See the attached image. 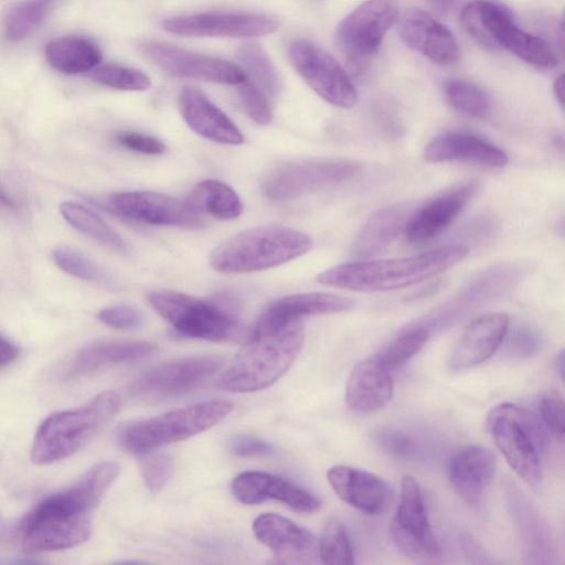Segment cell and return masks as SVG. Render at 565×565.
Wrapping results in <instances>:
<instances>
[{"label": "cell", "instance_id": "obj_1", "mask_svg": "<svg viewBox=\"0 0 565 565\" xmlns=\"http://www.w3.org/2000/svg\"><path fill=\"white\" fill-rule=\"evenodd\" d=\"M469 248L452 244L407 257L359 260L333 266L317 277L318 282L358 292L402 289L433 278L458 263Z\"/></svg>", "mask_w": 565, "mask_h": 565}, {"label": "cell", "instance_id": "obj_2", "mask_svg": "<svg viewBox=\"0 0 565 565\" xmlns=\"http://www.w3.org/2000/svg\"><path fill=\"white\" fill-rule=\"evenodd\" d=\"M312 246L311 237L303 232L282 225H262L228 237L212 250L209 260L220 273H252L287 263Z\"/></svg>", "mask_w": 565, "mask_h": 565}, {"label": "cell", "instance_id": "obj_3", "mask_svg": "<svg viewBox=\"0 0 565 565\" xmlns=\"http://www.w3.org/2000/svg\"><path fill=\"white\" fill-rule=\"evenodd\" d=\"M303 340L302 327L296 322L275 333L250 335L222 374L220 386L234 393L270 386L291 366Z\"/></svg>", "mask_w": 565, "mask_h": 565}, {"label": "cell", "instance_id": "obj_4", "mask_svg": "<svg viewBox=\"0 0 565 565\" xmlns=\"http://www.w3.org/2000/svg\"><path fill=\"white\" fill-rule=\"evenodd\" d=\"M463 29L487 50H507L539 68H553L558 58L541 36L522 29L512 11L497 0H472L461 10Z\"/></svg>", "mask_w": 565, "mask_h": 565}, {"label": "cell", "instance_id": "obj_5", "mask_svg": "<svg viewBox=\"0 0 565 565\" xmlns=\"http://www.w3.org/2000/svg\"><path fill=\"white\" fill-rule=\"evenodd\" d=\"M119 405V396L106 391L78 408L51 414L35 433L31 460L46 466L72 456L114 416Z\"/></svg>", "mask_w": 565, "mask_h": 565}, {"label": "cell", "instance_id": "obj_6", "mask_svg": "<svg viewBox=\"0 0 565 565\" xmlns=\"http://www.w3.org/2000/svg\"><path fill=\"white\" fill-rule=\"evenodd\" d=\"M151 308L185 337L227 341L239 332L237 305L227 295L210 300L171 290H154L148 295Z\"/></svg>", "mask_w": 565, "mask_h": 565}, {"label": "cell", "instance_id": "obj_7", "mask_svg": "<svg viewBox=\"0 0 565 565\" xmlns=\"http://www.w3.org/2000/svg\"><path fill=\"white\" fill-rule=\"evenodd\" d=\"M232 409L233 404L227 401L193 404L149 419L127 423L118 429L117 439L127 451L143 455L213 427Z\"/></svg>", "mask_w": 565, "mask_h": 565}, {"label": "cell", "instance_id": "obj_8", "mask_svg": "<svg viewBox=\"0 0 565 565\" xmlns=\"http://www.w3.org/2000/svg\"><path fill=\"white\" fill-rule=\"evenodd\" d=\"M487 428L514 472L527 484L539 486L542 479L539 441L530 416L514 404L502 403L488 414Z\"/></svg>", "mask_w": 565, "mask_h": 565}, {"label": "cell", "instance_id": "obj_9", "mask_svg": "<svg viewBox=\"0 0 565 565\" xmlns=\"http://www.w3.org/2000/svg\"><path fill=\"white\" fill-rule=\"evenodd\" d=\"M361 166L349 160H305L280 164L263 182L270 200H289L355 177Z\"/></svg>", "mask_w": 565, "mask_h": 565}, {"label": "cell", "instance_id": "obj_10", "mask_svg": "<svg viewBox=\"0 0 565 565\" xmlns=\"http://www.w3.org/2000/svg\"><path fill=\"white\" fill-rule=\"evenodd\" d=\"M288 56L297 73L327 103L340 108L355 106L358 93L351 78L328 52L299 39L289 44Z\"/></svg>", "mask_w": 565, "mask_h": 565}, {"label": "cell", "instance_id": "obj_11", "mask_svg": "<svg viewBox=\"0 0 565 565\" xmlns=\"http://www.w3.org/2000/svg\"><path fill=\"white\" fill-rule=\"evenodd\" d=\"M397 18V0H365L338 24L335 41L350 58L369 57L377 52Z\"/></svg>", "mask_w": 565, "mask_h": 565}, {"label": "cell", "instance_id": "obj_12", "mask_svg": "<svg viewBox=\"0 0 565 565\" xmlns=\"http://www.w3.org/2000/svg\"><path fill=\"white\" fill-rule=\"evenodd\" d=\"M138 51L143 58L174 77L224 85H238L246 78L236 64L167 43L143 42L138 45Z\"/></svg>", "mask_w": 565, "mask_h": 565}, {"label": "cell", "instance_id": "obj_13", "mask_svg": "<svg viewBox=\"0 0 565 565\" xmlns=\"http://www.w3.org/2000/svg\"><path fill=\"white\" fill-rule=\"evenodd\" d=\"M107 206L116 214L131 221L164 226L200 230L204 226L201 214L185 201L152 192L125 191L113 193Z\"/></svg>", "mask_w": 565, "mask_h": 565}, {"label": "cell", "instance_id": "obj_14", "mask_svg": "<svg viewBox=\"0 0 565 565\" xmlns=\"http://www.w3.org/2000/svg\"><path fill=\"white\" fill-rule=\"evenodd\" d=\"M396 546L406 555L430 558L439 554V546L428 521L420 487L412 476L401 481V495L391 524Z\"/></svg>", "mask_w": 565, "mask_h": 565}, {"label": "cell", "instance_id": "obj_15", "mask_svg": "<svg viewBox=\"0 0 565 565\" xmlns=\"http://www.w3.org/2000/svg\"><path fill=\"white\" fill-rule=\"evenodd\" d=\"M279 24L260 13L203 12L166 19L162 28L184 36L255 38L275 32Z\"/></svg>", "mask_w": 565, "mask_h": 565}, {"label": "cell", "instance_id": "obj_16", "mask_svg": "<svg viewBox=\"0 0 565 565\" xmlns=\"http://www.w3.org/2000/svg\"><path fill=\"white\" fill-rule=\"evenodd\" d=\"M222 364V358L216 355H194L167 362L139 376L131 391L141 396L182 395L201 386Z\"/></svg>", "mask_w": 565, "mask_h": 565}, {"label": "cell", "instance_id": "obj_17", "mask_svg": "<svg viewBox=\"0 0 565 565\" xmlns=\"http://www.w3.org/2000/svg\"><path fill=\"white\" fill-rule=\"evenodd\" d=\"M397 31L408 47L438 65H452L460 56L452 32L424 10L413 8L403 12Z\"/></svg>", "mask_w": 565, "mask_h": 565}, {"label": "cell", "instance_id": "obj_18", "mask_svg": "<svg viewBox=\"0 0 565 565\" xmlns=\"http://www.w3.org/2000/svg\"><path fill=\"white\" fill-rule=\"evenodd\" d=\"M90 531V514L52 518L28 513L20 524L21 544L29 553L75 547L88 540Z\"/></svg>", "mask_w": 565, "mask_h": 565}, {"label": "cell", "instance_id": "obj_19", "mask_svg": "<svg viewBox=\"0 0 565 565\" xmlns=\"http://www.w3.org/2000/svg\"><path fill=\"white\" fill-rule=\"evenodd\" d=\"M256 539L285 564L313 563L318 546L315 536L291 520L275 513H264L253 523Z\"/></svg>", "mask_w": 565, "mask_h": 565}, {"label": "cell", "instance_id": "obj_20", "mask_svg": "<svg viewBox=\"0 0 565 565\" xmlns=\"http://www.w3.org/2000/svg\"><path fill=\"white\" fill-rule=\"evenodd\" d=\"M353 306L352 299L331 292L315 291L287 296L271 303L263 312L253 334L275 333L302 317L343 312Z\"/></svg>", "mask_w": 565, "mask_h": 565}, {"label": "cell", "instance_id": "obj_21", "mask_svg": "<svg viewBox=\"0 0 565 565\" xmlns=\"http://www.w3.org/2000/svg\"><path fill=\"white\" fill-rule=\"evenodd\" d=\"M231 492L244 504L275 500L303 513L316 512L321 507L319 499L310 492L284 478L262 471H244L237 475L231 483Z\"/></svg>", "mask_w": 565, "mask_h": 565}, {"label": "cell", "instance_id": "obj_22", "mask_svg": "<svg viewBox=\"0 0 565 565\" xmlns=\"http://www.w3.org/2000/svg\"><path fill=\"white\" fill-rule=\"evenodd\" d=\"M476 189L475 181L462 183L411 214L403 233L406 242L409 245H423L435 238L462 212Z\"/></svg>", "mask_w": 565, "mask_h": 565}, {"label": "cell", "instance_id": "obj_23", "mask_svg": "<svg viewBox=\"0 0 565 565\" xmlns=\"http://www.w3.org/2000/svg\"><path fill=\"white\" fill-rule=\"evenodd\" d=\"M327 479L343 502L366 514L383 513L393 499V490L384 479L359 468L333 466Z\"/></svg>", "mask_w": 565, "mask_h": 565}, {"label": "cell", "instance_id": "obj_24", "mask_svg": "<svg viewBox=\"0 0 565 565\" xmlns=\"http://www.w3.org/2000/svg\"><path fill=\"white\" fill-rule=\"evenodd\" d=\"M509 323L508 315L502 312L476 318L455 345L449 367L459 372L487 361L502 344Z\"/></svg>", "mask_w": 565, "mask_h": 565}, {"label": "cell", "instance_id": "obj_25", "mask_svg": "<svg viewBox=\"0 0 565 565\" xmlns=\"http://www.w3.org/2000/svg\"><path fill=\"white\" fill-rule=\"evenodd\" d=\"M392 372L377 355L359 362L345 386V402L355 413H372L383 408L393 396Z\"/></svg>", "mask_w": 565, "mask_h": 565}, {"label": "cell", "instance_id": "obj_26", "mask_svg": "<svg viewBox=\"0 0 565 565\" xmlns=\"http://www.w3.org/2000/svg\"><path fill=\"white\" fill-rule=\"evenodd\" d=\"M495 470L493 454L481 446L458 450L448 465L449 481L457 494L472 507L479 505Z\"/></svg>", "mask_w": 565, "mask_h": 565}, {"label": "cell", "instance_id": "obj_27", "mask_svg": "<svg viewBox=\"0 0 565 565\" xmlns=\"http://www.w3.org/2000/svg\"><path fill=\"white\" fill-rule=\"evenodd\" d=\"M424 157L431 163L471 162L488 168H503L507 153L481 137L465 132H447L433 139L425 148Z\"/></svg>", "mask_w": 565, "mask_h": 565}, {"label": "cell", "instance_id": "obj_28", "mask_svg": "<svg viewBox=\"0 0 565 565\" xmlns=\"http://www.w3.org/2000/svg\"><path fill=\"white\" fill-rule=\"evenodd\" d=\"M179 107L188 126L198 135L226 145L244 141L243 134L231 118L201 92L184 88L179 97Z\"/></svg>", "mask_w": 565, "mask_h": 565}, {"label": "cell", "instance_id": "obj_29", "mask_svg": "<svg viewBox=\"0 0 565 565\" xmlns=\"http://www.w3.org/2000/svg\"><path fill=\"white\" fill-rule=\"evenodd\" d=\"M409 216V211L401 205L377 211L359 231L353 242L352 254L358 257L380 254L404 233Z\"/></svg>", "mask_w": 565, "mask_h": 565}, {"label": "cell", "instance_id": "obj_30", "mask_svg": "<svg viewBox=\"0 0 565 565\" xmlns=\"http://www.w3.org/2000/svg\"><path fill=\"white\" fill-rule=\"evenodd\" d=\"M156 344L146 341H105L83 348L70 367L71 376L83 375L108 365L131 362L151 355Z\"/></svg>", "mask_w": 565, "mask_h": 565}, {"label": "cell", "instance_id": "obj_31", "mask_svg": "<svg viewBox=\"0 0 565 565\" xmlns=\"http://www.w3.org/2000/svg\"><path fill=\"white\" fill-rule=\"evenodd\" d=\"M44 55L52 68L70 75L90 72L103 60L100 47L79 35L52 39L44 49Z\"/></svg>", "mask_w": 565, "mask_h": 565}, {"label": "cell", "instance_id": "obj_32", "mask_svg": "<svg viewBox=\"0 0 565 565\" xmlns=\"http://www.w3.org/2000/svg\"><path fill=\"white\" fill-rule=\"evenodd\" d=\"M185 202L198 213H205L223 221L234 220L243 211L242 201L236 192L217 180L198 183Z\"/></svg>", "mask_w": 565, "mask_h": 565}, {"label": "cell", "instance_id": "obj_33", "mask_svg": "<svg viewBox=\"0 0 565 565\" xmlns=\"http://www.w3.org/2000/svg\"><path fill=\"white\" fill-rule=\"evenodd\" d=\"M60 212L64 220L78 232L117 252L128 250L122 237L89 209L75 202H63L60 205Z\"/></svg>", "mask_w": 565, "mask_h": 565}, {"label": "cell", "instance_id": "obj_34", "mask_svg": "<svg viewBox=\"0 0 565 565\" xmlns=\"http://www.w3.org/2000/svg\"><path fill=\"white\" fill-rule=\"evenodd\" d=\"M58 0H23L12 7L3 21L4 38L12 43L32 34L51 14Z\"/></svg>", "mask_w": 565, "mask_h": 565}, {"label": "cell", "instance_id": "obj_35", "mask_svg": "<svg viewBox=\"0 0 565 565\" xmlns=\"http://www.w3.org/2000/svg\"><path fill=\"white\" fill-rule=\"evenodd\" d=\"M237 55L246 78L269 99L277 97L280 79L264 49L257 43H245L239 47Z\"/></svg>", "mask_w": 565, "mask_h": 565}, {"label": "cell", "instance_id": "obj_36", "mask_svg": "<svg viewBox=\"0 0 565 565\" xmlns=\"http://www.w3.org/2000/svg\"><path fill=\"white\" fill-rule=\"evenodd\" d=\"M445 95L452 108L472 117L486 118L492 109V102L484 89L467 79H450L445 85Z\"/></svg>", "mask_w": 565, "mask_h": 565}, {"label": "cell", "instance_id": "obj_37", "mask_svg": "<svg viewBox=\"0 0 565 565\" xmlns=\"http://www.w3.org/2000/svg\"><path fill=\"white\" fill-rule=\"evenodd\" d=\"M324 564L350 565L354 563L353 550L344 525L338 520L326 522L318 545Z\"/></svg>", "mask_w": 565, "mask_h": 565}, {"label": "cell", "instance_id": "obj_38", "mask_svg": "<svg viewBox=\"0 0 565 565\" xmlns=\"http://www.w3.org/2000/svg\"><path fill=\"white\" fill-rule=\"evenodd\" d=\"M428 339L429 330L416 326L399 335L376 355L391 372H394L417 354Z\"/></svg>", "mask_w": 565, "mask_h": 565}, {"label": "cell", "instance_id": "obj_39", "mask_svg": "<svg viewBox=\"0 0 565 565\" xmlns=\"http://www.w3.org/2000/svg\"><path fill=\"white\" fill-rule=\"evenodd\" d=\"M89 77L100 85L121 90H145L151 84L146 73L117 64H98L89 72Z\"/></svg>", "mask_w": 565, "mask_h": 565}, {"label": "cell", "instance_id": "obj_40", "mask_svg": "<svg viewBox=\"0 0 565 565\" xmlns=\"http://www.w3.org/2000/svg\"><path fill=\"white\" fill-rule=\"evenodd\" d=\"M54 263L71 276L95 281L107 279L105 271L82 252L61 245L52 253Z\"/></svg>", "mask_w": 565, "mask_h": 565}, {"label": "cell", "instance_id": "obj_41", "mask_svg": "<svg viewBox=\"0 0 565 565\" xmlns=\"http://www.w3.org/2000/svg\"><path fill=\"white\" fill-rule=\"evenodd\" d=\"M509 353L518 358H529L536 354L542 344L543 335L533 324L526 322L516 323L512 330H507L504 339Z\"/></svg>", "mask_w": 565, "mask_h": 565}, {"label": "cell", "instance_id": "obj_42", "mask_svg": "<svg viewBox=\"0 0 565 565\" xmlns=\"http://www.w3.org/2000/svg\"><path fill=\"white\" fill-rule=\"evenodd\" d=\"M238 96L243 108L254 121L260 125L270 122V99L247 78L238 84Z\"/></svg>", "mask_w": 565, "mask_h": 565}, {"label": "cell", "instance_id": "obj_43", "mask_svg": "<svg viewBox=\"0 0 565 565\" xmlns=\"http://www.w3.org/2000/svg\"><path fill=\"white\" fill-rule=\"evenodd\" d=\"M371 437L379 448L396 458H409L416 451L412 437L391 427H376Z\"/></svg>", "mask_w": 565, "mask_h": 565}, {"label": "cell", "instance_id": "obj_44", "mask_svg": "<svg viewBox=\"0 0 565 565\" xmlns=\"http://www.w3.org/2000/svg\"><path fill=\"white\" fill-rule=\"evenodd\" d=\"M141 476L151 491H159L170 480L173 472V460L167 454H150L141 460Z\"/></svg>", "mask_w": 565, "mask_h": 565}, {"label": "cell", "instance_id": "obj_45", "mask_svg": "<svg viewBox=\"0 0 565 565\" xmlns=\"http://www.w3.org/2000/svg\"><path fill=\"white\" fill-rule=\"evenodd\" d=\"M542 419L557 440L563 443L565 435L564 399L555 390L546 391L540 401Z\"/></svg>", "mask_w": 565, "mask_h": 565}, {"label": "cell", "instance_id": "obj_46", "mask_svg": "<svg viewBox=\"0 0 565 565\" xmlns=\"http://www.w3.org/2000/svg\"><path fill=\"white\" fill-rule=\"evenodd\" d=\"M97 318L104 324L117 330H132L142 324V313L126 305L111 306L102 309Z\"/></svg>", "mask_w": 565, "mask_h": 565}, {"label": "cell", "instance_id": "obj_47", "mask_svg": "<svg viewBox=\"0 0 565 565\" xmlns=\"http://www.w3.org/2000/svg\"><path fill=\"white\" fill-rule=\"evenodd\" d=\"M227 449L235 457H264L275 451L270 444L249 435L235 436L228 441Z\"/></svg>", "mask_w": 565, "mask_h": 565}, {"label": "cell", "instance_id": "obj_48", "mask_svg": "<svg viewBox=\"0 0 565 565\" xmlns=\"http://www.w3.org/2000/svg\"><path fill=\"white\" fill-rule=\"evenodd\" d=\"M116 139L122 147L141 153L161 154L166 151V146L161 140L138 132H120Z\"/></svg>", "mask_w": 565, "mask_h": 565}, {"label": "cell", "instance_id": "obj_49", "mask_svg": "<svg viewBox=\"0 0 565 565\" xmlns=\"http://www.w3.org/2000/svg\"><path fill=\"white\" fill-rule=\"evenodd\" d=\"M18 355V348L0 335V367L13 362Z\"/></svg>", "mask_w": 565, "mask_h": 565}, {"label": "cell", "instance_id": "obj_50", "mask_svg": "<svg viewBox=\"0 0 565 565\" xmlns=\"http://www.w3.org/2000/svg\"><path fill=\"white\" fill-rule=\"evenodd\" d=\"M553 92L555 95V98L557 99L559 106L563 108L564 106V75H559L554 84H553Z\"/></svg>", "mask_w": 565, "mask_h": 565}, {"label": "cell", "instance_id": "obj_51", "mask_svg": "<svg viewBox=\"0 0 565 565\" xmlns=\"http://www.w3.org/2000/svg\"><path fill=\"white\" fill-rule=\"evenodd\" d=\"M0 206L4 209L14 210L18 204L14 198H12L4 189L0 186Z\"/></svg>", "mask_w": 565, "mask_h": 565}, {"label": "cell", "instance_id": "obj_52", "mask_svg": "<svg viewBox=\"0 0 565 565\" xmlns=\"http://www.w3.org/2000/svg\"><path fill=\"white\" fill-rule=\"evenodd\" d=\"M431 7L439 11L449 10L457 0H426Z\"/></svg>", "mask_w": 565, "mask_h": 565}, {"label": "cell", "instance_id": "obj_53", "mask_svg": "<svg viewBox=\"0 0 565 565\" xmlns=\"http://www.w3.org/2000/svg\"><path fill=\"white\" fill-rule=\"evenodd\" d=\"M554 366H555V370L558 372L559 377L563 380L564 379V351L563 350H561L556 354L555 360H554Z\"/></svg>", "mask_w": 565, "mask_h": 565}, {"label": "cell", "instance_id": "obj_54", "mask_svg": "<svg viewBox=\"0 0 565 565\" xmlns=\"http://www.w3.org/2000/svg\"><path fill=\"white\" fill-rule=\"evenodd\" d=\"M0 530H1V520H0Z\"/></svg>", "mask_w": 565, "mask_h": 565}]
</instances>
